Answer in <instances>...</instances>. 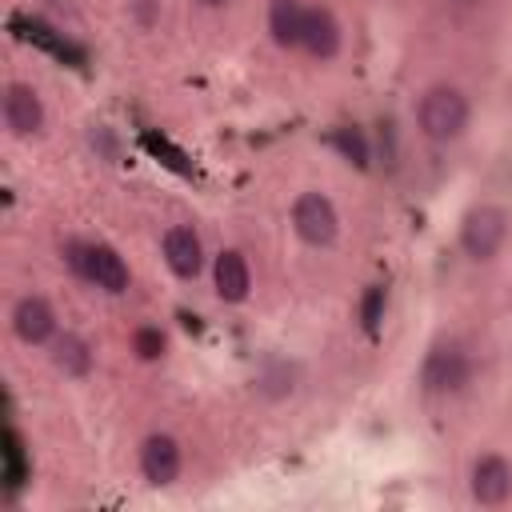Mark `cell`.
Instances as JSON below:
<instances>
[{"instance_id": "obj_13", "label": "cell", "mask_w": 512, "mask_h": 512, "mask_svg": "<svg viewBox=\"0 0 512 512\" xmlns=\"http://www.w3.org/2000/svg\"><path fill=\"white\" fill-rule=\"evenodd\" d=\"M304 4L300 0H272L268 4V32L280 48H300L304 36Z\"/></svg>"}, {"instance_id": "obj_6", "label": "cell", "mask_w": 512, "mask_h": 512, "mask_svg": "<svg viewBox=\"0 0 512 512\" xmlns=\"http://www.w3.org/2000/svg\"><path fill=\"white\" fill-rule=\"evenodd\" d=\"M468 488H472L476 504H488V508L504 504L512 496V464L504 456H496V452L480 456L472 464V472H468Z\"/></svg>"}, {"instance_id": "obj_4", "label": "cell", "mask_w": 512, "mask_h": 512, "mask_svg": "<svg viewBox=\"0 0 512 512\" xmlns=\"http://www.w3.org/2000/svg\"><path fill=\"white\" fill-rule=\"evenodd\" d=\"M508 240V212L496 204H480L460 224V248L468 260H492Z\"/></svg>"}, {"instance_id": "obj_16", "label": "cell", "mask_w": 512, "mask_h": 512, "mask_svg": "<svg viewBox=\"0 0 512 512\" xmlns=\"http://www.w3.org/2000/svg\"><path fill=\"white\" fill-rule=\"evenodd\" d=\"M4 480H8V492H16L24 484V444H20L16 428L4 432Z\"/></svg>"}, {"instance_id": "obj_10", "label": "cell", "mask_w": 512, "mask_h": 512, "mask_svg": "<svg viewBox=\"0 0 512 512\" xmlns=\"http://www.w3.org/2000/svg\"><path fill=\"white\" fill-rule=\"evenodd\" d=\"M12 332L24 344H48V340H56V312H52V304L44 296L16 300V308H12Z\"/></svg>"}, {"instance_id": "obj_2", "label": "cell", "mask_w": 512, "mask_h": 512, "mask_svg": "<svg viewBox=\"0 0 512 512\" xmlns=\"http://www.w3.org/2000/svg\"><path fill=\"white\" fill-rule=\"evenodd\" d=\"M64 264H68L80 280H88V284H96L100 292H112V296H120V292L128 288V280H132L124 256H120L116 248H108V244L68 240V244H64Z\"/></svg>"}, {"instance_id": "obj_20", "label": "cell", "mask_w": 512, "mask_h": 512, "mask_svg": "<svg viewBox=\"0 0 512 512\" xmlns=\"http://www.w3.org/2000/svg\"><path fill=\"white\" fill-rule=\"evenodd\" d=\"M200 4H204V8H224L228 0H200Z\"/></svg>"}, {"instance_id": "obj_17", "label": "cell", "mask_w": 512, "mask_h": 512, "mask_svg": "<svg viewBox=\"0 0 512 512\" xmlns=\"http://www.w3.org/2000/svg\"><path fill=\"white\" fill-rule=\"evenodd\" d=\"M384 304H388L384 284H372V288L360 296V324H364V332H376V328H380V320H384Z\"/></svg>"}, {"instance_id": "obj_5", "label": "cell", "mask_w": 512, "mask_h": 512, "mask_svg": "<svg viewBox=\"0 0 512 512\" xmlns=\"http://www.w3.org/2000/svg\"><path fill=\"white\" fill-rule=\"evenodd\" d=\"M292 228L304 244L312 248H328L340 232V216H336V204L324 196V192H300L296 204H292Z\"/></svg>"}, {"instance_id": "obj_15", "label": "cell", "mask_w": 512, "mask_h": 512, "mask_svg": "<svg viewBox=\"0 0 512 512\" xmlns=\"http://www.w3.org/2000/svg\"><path fill=\"white\" fill-rule=\"evenodd\" d=\"M332 148L356 164V168H368L372 164V148H368V136L356 128V124H344V128H332Z\"/></svg>"}, {"instance_id": "obj_1", "label": "cell", "mask_w": 512, "mask_h": 512, "mask_svg": "<svg viewBox=\"0 0 512 512\" xmlns=\"http://www.w3.org/2000/svg\"><path fill=\"white\" fill-rule=\"evenodd\" d=\"M468 116H472L468 96H464L456 84H432V88L420 96V104H416V124H420V132H424L432 144H448V140L464 136Z\"/></svg>"}, {"instance_id": "obj_8", "label": "cell", "mask_w": 512, "mask_h": 512, "mask_svg": "<svg viewBox=\"0 0 512 512\" xmlns=\"http://www.w3.org/2000/svg\"><path fill=\"white\" fill-rule=\"evenodd\" d=\"M4 124L12 136H36L44 128V100L32 84H8L4 88Z\"/></svg>"}, {"instance_id": "obj_14", "label": "cell", "mask_w": 512, "mask_h": 512, "mask_svg": "<svg viewBox=\"0 0 512 512\" xmlns=\"http://www.w3.org/2000/svg\"><path fill=\"white\" fill-rule=\"evenodd\" d=\"M52 360H56V368H64L68 376H84V372L92 368V348H88V340H80L76 332H64V336H56V344H52Z\"/></svg>"}, {"instance_id": "obj_18", "label": "cell", "mask_w": 512, "mask_h": 512, "mask_svg": "<svg viewBox=\"0 0 512 512\" xmlns=\"http://www.w3.org/2000/svg\"><path fill=\"white\" fill-rule=\"evenodd\" d=\"M132 348H136L140 360H156V356H164V332L160 328H140L132 336Z\"/></svg>"}, {"instance_id": "obj_12", "label": "cell", "mask_w": 512, "mask_h": 512, "mask_svg": "<svg viewBox=\"0 0 512 512\" xmlns=\"http://www.w3.org/2000/svg\"><path fill=\"white\" fill-rule=\"evenodd\" d=\"M212 280H216V296H220L224 304H240V300H248V292H252V268H248V256L236 252V248H224V252L216 256Z\"/></svg>"}, {"instance_id": "obj_21", "label": "cell", "mask_w": 512, "mask_h": 512, "mask_svg": "<svg viewBox=\"0 0 512 512\" xmlns=\"http://www.w3.org/2000/svg\"><path fill=\"white\" fill-rule=\"evenodd\" d=\"M452 4H460V8H472V4H480V0H452Z\"/></svg>"}, {"instance_id": "obj_19", "label": "cell", "mask_w": 512, "mask_h": 512, "mask_svg": "<svg viewBox=\"0 0 512 512\" xmlns=\"http://www.w3.org/2000/svg\"><path fill=\"white\" fill-rule=\"evenodd\" d=\"M144 144H148V148H152V152H156V156H160V152H164V156H168V160H164V164H172V168H176V172H188V164H184V156H180V152H176V148H168V144H164V140H156V136H144Z\"/></svg>"}, {"instance_id": "obj_3", "label": "cell", "mask_w": 512, "mask_h": 512, "mask_svg": "<svg viewBox=\"0 0 512 512\" xmlns=\"http://www.w3.org/2000/svg\"><path fill=\"white\" fill-rule=\"evenodd\" d=\"M472 376H476V360L456 340L432 344L424 364H420V388L428 396H456V392H464L472 384Z\"/></svg>"}, {"instance_id": "obj_11", "label": "cell", "mask_w": 512, "mask_h": 512, "mask_svg": "<svg viewBox=\"0 0 512 512\" xmlns=\"http://www.w3.org/2000/svg\"><path fill=\"white\" fill-rule=\"evenodd\" d=\"M344 44V32H340V20L328 12V8H308L304 12V36H300V48L312 56V60H332Z\"/></svg>"}, {"instance_id": "obj_9", "label": "cell", "mask_w": 512, "mask_h": 512, "mask_svg": "<svg viewBox=\"0 0 512 512\" xmlns=\"http://www.w3.org/2000/svg\"><path fill=\"white\" fill-rule=\"evenodd\" d=\"M160 248H164V264H168L180 280H196V276H200V268H204V244H200V236H196L188 224L168 228L164 240H160Z\"/></svg>"}, {"instance_id": "obj_7", "label": "cell", "mask_w": 512, "mask_h": 512, "mask_svg": "<svg viewBox=\"0 0 512 512\" xmlns=\"http://www.w3.org/2000/svg\"><path fill=\"white\" fill-rule=\"evenodd\" d=\"M180 468H184V452H180V444L168 432H152L140 444V472H144L148 484H156V488L172 484L180 476Z\"/></svg>"}]
</instances>
